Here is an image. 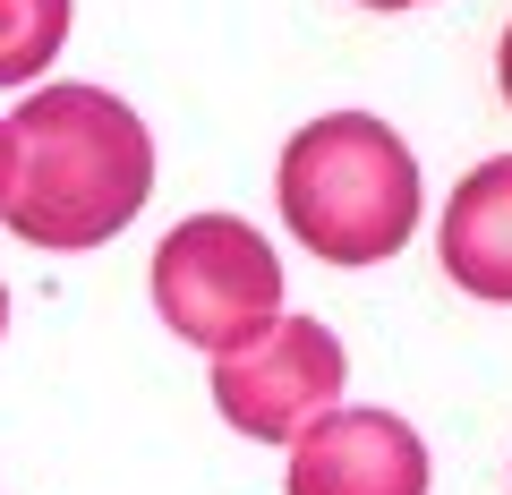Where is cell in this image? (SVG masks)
Here are the masks:
<instances>
[{
    "label": "cell",
    "mask_w": 512,
    "mask_h": 495,
    "mask_svg": "<svg viewBox=\"0 0 512 495\" xmlns=\"http://www.w3.org/2000/svg\"><path fill=\"white\" fill-rule=\"evenodd\" d=\"M154 197V137L103 86H35L0 120V222L26 248H103Z\"/></svg>",
    "instance_id": "1"
},
{
    "label": "cell",
    "mask_w": 512,
    "mask_h": 495,
    "mask_svg": "<svg viewBox=\"0 0 512 495\" xmlns=\"http://www.w3.org/2000/svg\"><path fill=\"white\" fill-rule=\"evenodd\" d=\"M282 222L325 265H384L419 231V163L376 111H325L282 146Z\"/></svg>",
    "instance_id": "2"
},
{
    "label": "cell",
    "mask_w": 512,
    "mask_h": 495,
    "mask_svg": "<svg viewBox=\"0 0 512 495\" xmlns=\"http://www.w3.org/2000/svg\"><path fill=\"white\" fill-rule=\"evenodd\" d=\"M154 316L205 359H231L282 316V257L239 214H188L154 248Z\"/></svg>",
    "instance_id": "3"
},
{
    "label": "cell",
    "mask_w": 512,
    "mask_h": 495,
    "mask_svg": "<svg viewBox=\"0 0 512 495\" xmlns=\"http://www.w3.org/2000/svg\"><path fill=\"white\" fill-rule=\"evenodd\" d=\"M342 385H350V350L316 316H274L248 350L214 359V410L248 444H291L299 427L342 410Z\"/></svg>",
    "instance_id": "4"
},
{
    "label": "cell",
    "mask_w": 512,
    "mask_h": 495,
    "mask_svg": "<svg viewBox=\"0 0 512 495\" xmlns=\"http://www.w3.org/2000/svg\"><path fill=\"white\" fill-rule=\"evenodd\" d=\"M282 495H427V444L393 410H325L291 436Z\"/></svg>",
    "instance_id": "5"
},
{
    "label": "cell",
    "mask_w": 512,
    "mask_h": 495,
    "mask_svg": "<svg viewBox=\"0 0 512 495\" xmlns=\"http://www.w3.org/2000/svg\"><path fill=\"white\" fill-rule=\"evenodd\" d=\"M436 257H444V274H453L470 299L512 308V154L478 163L470 180L453 188L444 231H436Z\"/></svg>",
    "instance_id": "6"
},
{
    "label": "cell",
    "mask_w": 512,
    "mask_h": 495,
    "mask_svg": "<svg viewBox=\"0 0 512 495\" xmlns=\"http://www.w3.org/2000/svg\"><path fill=\"white\" fill-rule=\"evenodd\" d=\"M69 43V0H0V86H35Z\"/></svg>",
    "instance_id": "7"
},
{
    "label": "cell",
    "mask_w": 512,
    "mask_h": 495,
    "mask_svg": "<svg viewBox=\"0 0 512 495\" xmlns=\"http://www.w3.org/2000/svg\"><path fill=\"white\" fill-rule=\"evenodd\" d=\"M495 77H504V103H512V26H504V52H495Z\"/></svg>",
    "instance_id": "8"
},
{
    "label": "cell",
    "mask_w": 512,
    "mask_h": 495,
    "mask_svg": "<svg viewBox=\"0 0 512 495\" xmlns=\"http://www.w3.org/2000/svg\"><path fill=\"white\" fill-rule=\"evenodd\" d=\"M359 9H419V0H359Z\"/></svg>",
    "instance_id": "9"
},
{
    "label": "cell",
    "mask_w": 512,
    "mask_h": 495,
    "mask_svg": "<svg viewBox=\"0 0 512 495\" xmlns=\"http://www.w3.org/2000/svg\"><path fill=\"white\" fill-rule=\"evenodd\" d=\"M0 333H9V282H0Z\"/></svg>",
    "instance_id": "10"
}]
</instances>
